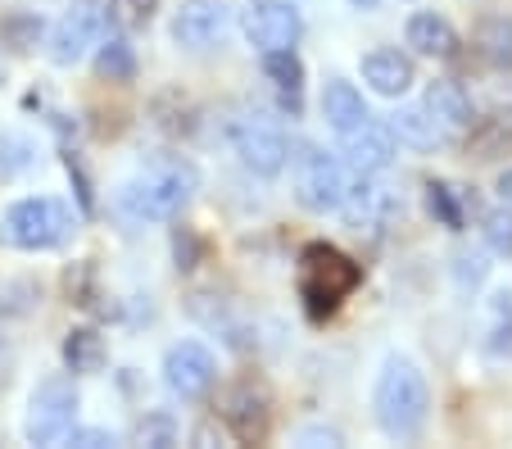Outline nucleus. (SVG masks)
I'll return each mask as SVG.
<instances>
[{
    "mask_svg": "<svg viewBox=\"0 0 512 449\" xmlns=\"http://www.w3.org/2000/svg\"><path fill=\"white\" fill-rule=\"evenodd\" d=\"M377 422L386 436L395 440H413L426 427V413H431V391H426V377L413 368L408 359H390L377 377Z\"/></svg>",
    "mask_w": 512,
    "mask_h": 449,
    "instance_id": "1",
    "label": "nucleus"
},
{
    "mask_svg": "<svg viewBox=\"0 0 512 449\" xmlns=\"http://www.w3.org/2000/svg\"><path fill=\"white\" fill-rule=\"evenodd\" d=\"M358 282H363V268H358L349 254H340L336 245H322V241L304 245V254H300V300H304V309H309V318H318V323L331 318V313L358 291Z\"/></svg>",
    "mask_w": 512,
    "mask_h": 449,
    "instance_id": "2",
    "label": "nucleus"
},
{
    "mask_svg": "<svg viewBox=\"0 0 512 449\" xmlns=\"http://www.w3.org/2000/svg\"><path fill=\"white\" fill-rule=\"evenodd\" d=\"M73 232V209L55 196L19 200L0 214V245L5 250H55Z\"/></svg>",
    "mask_w": 512,
    "mask_h": 449,
    "instance_id": "3",
    "label": "nucleus"
},
{
    "mask_svg": "<svg viewBox=\"0 0 512 449\" xmlns=\"http://www.w3.org/2000/svg\"><path fill=\"white\" fill-rule=\"evenodd\" d=\"M191 191H195V168L173 164V168H159V173H145L136 182H127L123 205L132 218H173L191 200Z\"/></svg>",
    "mask_w": 512,
    "mask_h": 449,
    "instance_id": "4",
    "label": "nucleus"
},
{
    "mask_svg": "<svg viewBox=\"0 0 512 449\" xmlns=\"http://www.w3.org/2000/svg\"><path fill=\"white\" fill-rule=\"evenodd\" d=\"M73 418H78V391L73 381L55 377V381H41L37 391L28 400V422H23V436L32 445H55L73 431Z\"/></svg>",
    "mask_w": 512,
    "mask_h": 449,
    "instance_id": "5",
    "label": "nucleus"
},
{
    "mask_svg": "<svg viewBox=\"0 0 512 449\" xmlns=\"http://www.w3.org/2000/svg\"><path fill=\"white\" fill-rule=\"evenodd\" d=\"M349 191V177L340 168V159H331L327 150H304L295 159V200H300L309 214H331L340 209Z\"/></svg>",
    "mask_w": 512,
    "mask_h": 449,
    "instance_id": "6",
    "label": "nucleus"
},
{
    "mask_svg": "<svg viewBox=\"0 0 512 449\" xmlns=\"http://www.w3.org/2000/svg\"><path fill=\"white\" fill-rule=\"evenodd\" d=\"M100 32H105L100 0H73L64 19L55 23V32H50V59L55 64H78L91 46H100Z\"/></svg>",
    "mask_w": 512,
    "mask_h": 449,
    "instance_id": "7",
    "label": "nucleus"
},
{
    "mask_svg": "<svg viewBox=\"0 0 512 449\" xmlns=\"http://www.w3.org/2000/svg\"><path fill=\"white\" fill-rule=\"evenodd\" d=\"M304 32V19L290 0H254L245 10V37L259 50H295Z\"/></svg>",
    "mask_w": 512,
    "mask_h": 449,
    "instance_id": "8",
    "label": "nucleus"
},
{
    "mask_svg": "<svg viewBox=\"0 0 512 449\" xmlns=\"http://www.w3.org/2000/svg\"><path fill=\"white\" fill-rule=\"evenodd\" d=\"M340 209H345L349 232H381L404 209V200H399V191L390 182H368V173H363V182L345 191Z\"/></svg>",
    "mask_w": 512,
    "mask_h": 449,
    "instance_id": "9",
    "label": "nucleus"
},
{
    "mask_svg": "<svg viewBox=\"0 0 512 449\" xmlns=\"http://www.w3.org/2000/svg\"><path fill=\"white\" fill-rule=\"evenodd\" d=\"M213 377H218V363H213V354L204 350L200 341H182L168 350L164 359V381L168 391L182 395V400H195V395H204L213 386Z\"/></svg>",
    "mask_w": 512,
    "mask_h": 449,
    "instance_id": "10",
    "label": "nucleus"
},
{
    "mask_svg": "<svg viewBox=\"0 0 512 449\" xmlns=\"http://www.w3.org/2000/svg\"><path fill=\"white\" fill-rule=\"evenodd\" d=\"M340 150H345V164L354 168V173H381V168H390V159H395V132H390L386 123H372V118H363L358 127H349V132H340Z\"/></svg>",
    "mask_w": 512,
    "mask_h": 449,
    "instance_id": "11",
    "label": "nucleus"
},
{
    "mask_svg": "<svg viewBox=\"0 0 512 449\" xmlns=\"http://www.w3.org/2000/svg\"><path fill=\"white\" fill-rule=\"evenodd\" d=\"M232 141H236V155H241V164L245 168H254L259 177H277L281 168H286V155H290V146H286V137H281L277 127H268V123H241L232 132Z\"/></svg>",
    "mask_w": 512,
    "mask_h": 449,
    "instance_id": "12",
    "label": "nucleus"
},
{
    "mask_svg": "<svg viewBox=\"0 0 512 449\" xmlns=\"http://www.w3.org/2000/svg\"><path fill=\"white\" fill-rule=\"evenodd\" d=\"M227 28V10L218 0H186L182 10L173 14V41L182 50H204L223 37Z\"/></svg>",
    "mask_w": 512,
    "mask_h": 449,
    "instance_id": "13",
    "label": "nucleus"
},
{
    "mask_svg": "<svg viewBox=\"0 0 512 449\" xmlns=\"http://www.w3.org/2000/svg\"><path fill=\"white\" fill-rule=\"evenodd\" d=\"M422 109L435 118V127L445 132V141L472 127V100H467V91L458 87V82H431Z\"/></svg>",
    "mask_w": 512,
    "mask_h": 449,
    "instance_id": "14",
    "label": "nucleus"
},
{
    "mask_svg": "<svg viewBox=\"0 0 512 449\" xmlns=\"http://www.w3.org/2000/svg\"><path fill=\"white\" fill-rule=\"evenodd\" d=\"M363 82H368L377 96H404L413 87V59L399 55V50H372L363 55Z\"/></svg>",
    "mask_w": 512,
    "mask_h": 449,
    "instance_id": "15",
    "label": "nucleus"
},
{
    "mask_svg": "<svg viewBox=\"0 0 512 449\" xmlns=\"http://www.w3.org/2000/svg\"><path fill=\"white\" fill-rule=\"evenodd\" d=\"M408 46H413L417 55H426V59H449L458 50V32H454V23H449L445 14L422 10V14L408 19Z\"/></svg>",
    "mask_w": 512,
    "mask_h": 449,
    "instance_id": "16",
    "label": "nucleus"
},
{
    "mask_svg": "<svg viewBox=\"0 0 512 449\" xmlns=\"http://www.w3.org/2000/svg\"><path fill=\"white\" fill-rule=\"evenodd\" d=\"M223 418L232 422V431L241 440H259L263 431H268V395L259 391V386H236L232 395H227V409H223Z\"/></svg>",
    "mask_w": 512,
    "mask_h": 449,
    "instance_id": "17",
    "label": "nucleus"
},
{
    "mask_svg": "<svg viewBox=\"0 0 512 449\" xmlns=\"http://www.w3.org/2000/svg\"><path fill=\"white\" fill-rule=\"evenodd\" d=\"M322 118H327L336 132H349V127H358L363 118H368V105H363V96H358L354 82L331 78L327 87H322Z\"/></svg>",
    "mask_w": 512,
    "mask_h": 449,
    "instance_id": "18",
    "label": "nucleus"
},
{
    "mask_svg": "<svg viewBox=\"0 0 512 449\" xmlns=\"http://www.w3.org/2000/svg\"><path fill=\"white\" fill-rule=\"evenodd\" d=\"M109 359L105 350V336L91 332V327H73V332L64 336V363L68 372H78V377H87V372H100Z\"/></svg>",
    "mask_w": 512,
    "mask_h": 449,
    "instance_id": "19",
    "label": "nucleus"
},
{
    "mask_svg": "<svg viewBox=\"0 0 512 449\" xmlns=\"http://www.w3.org/2000/svg\"><path fill=\"white\" fill-rule=\"evenodd\" d=\"M390 132H395V137L404 141V146H413V150H435V146H445V132L435 127V118L426 114L422 105L399 109L395 123H390Z\"/></svg>",
    "mask_w": 512,
    "mask_h": 449,
    "instance_id": "20",
    "label": "nucleus"
},
{
    "mask_svg": "<svg viewBox=\"0 0 512 449\" xmlns=\"http://www.w3.org/2000/svg\"><path fill=\"white\" fill-rule=\"evenodd\" d=\"M485 350L512 354V291H494L485 300Z\"/></svg>",
    "mask_w": 512,
    "mask_h": 449,
    "instance_id": "21",
    "label": "nucleus"
},
{
    "mask_svg": "<svg viewBox=\"0 0 512 449\" xmlns=\"http://www.w3.org/2000/svg\"><path fill=\"white\" fill-rule=\"evenodd\" d=\"M263 73L272 78V87L286 96H300L304 87V64L295 50H263Z\"/></svg>",
    "mask_w": 512,
    "mask_h": 449,
    "instance_id": "22",
    "label": "nucleus"
},
{
    "mask_svg": "<svg viewBox=\"0 0 512 449\" xmlns=\"http://www.w3.org/2000/svg\"><path fill=\"white\" fill-rule=\"evenodd\" d=\"M96 73H100V78H109V82H132V73H136V50L127 46L123 37L100 41V50H96Z\"/></svg>",
    "mask_w": 512,
    "mask_h": 449,
    "instance_id": "23",
    "label": "nucleus"
},
{
    "mask_svg": "<svg viewBox=\"0 0 512 449\" xmlns=\"http://www.w3.org/2000/svg\"><path fill=\"white\" fill-rule=\"evenodd\" d=\"M426 205L445 227H454V232L463 227V200H458V191L449 182H426Z\"/></svg>",
    "mask_w": 512,
    "mask_h": 449,
    "instance_id": "24",
    "label": "nucleus"
},
{
    "mask_svg": "<svg viewBox=\"0 0 512 449\" xmlns=\"http://www.w3.org/2000/svg\"><path fill=\"white\" fill-rule=\"evenodd\" d=\"M105 19H114L118 28H145V23L155 19V0H109L105 5Z\"/></svg>",
    "mask_w": 512,
    "mask_h": 449,
    "instance_id": "25",
    "label": "nucleus"
},
{
    "mask_svg": "<svg viewBox=\"0 0 512 449\" xmlns=\"http://www.w3.org/2000/svg\"><path fill=\"white\" fill-rule=\"evenodd\" d=\"M485 241H490L494 254H508L512 259V205L485 214Z\"/></svg>",
    "mask_w": 512,
    "mask_h": 449,
    "instance_id": "26",
    "label": "nucleus"
},
{
    "mask_svg": "<svg viewBox=\"0 0 512 449\" xmlns=\"http://www.w3.org/2000/svg\"><path fill=\"white\" fill-rule=\"evenodd\" d=\"M32 168V146L23 137H0V173H23Z\"/></svg>",
    "mask_w": 512,
    "mask_h": 449,
    "instance_id": "27",
    "label": "nucleus"
},
{
    "mask_svg": "<svg viewBox=\"0 0 512 449\" xmlns=\"http://www.w3.org/2000/svg\"><path fill=\"white\" fill-rule=\"evenodd\" d=\"M481 41H485V50H490L494 64H512V23L508 19L490 23V28L481 32Z\"/></svg>",
    "mask_w": 512,
    "mask_h": 449,
    "instance_id": "28",
    "label": "nucleus"
},
{
    "mask_svg": "<svg viewBox=\"0 0 512 449\" xmlns=\"http://www.w3.org/2000/svg\"><path fill=\"white\" fill-rule=\"evenodd\" d=\"M0 32H5V37H14V50H28V46H37L41 23H37V19H10Z\"/></svg>",
    "mask_w": 512,
    "mask_h": 449,
    "instance_id": "29",
    "label": "nucleus"
},
{
    "mask_svg": "<svg viewBox=\"0 0 512 449\" xmlns=\"http://www.w3.org/2000/svg\"><path fill=\"white\" fill-rule=\"evenodd\" d=\"M136 440H145V445H168V440H173V422H168V418L141 422V431H136Z\"/></svg>",
    "mask_w": 512,
    "mask_h": 449,
    "instance_id": "30",
    "label": "nucleus"
},
{
    "mask_svg": "<svg viewBox=\"0 0 512 449\" xmlns=\"http://www.w3.org/2000/svg\"><path fill=\"white\" fill-rule=\"evenodd\" d=\"M68 445H91V449H96V445H114V431H68Z\"/></svg>",
    "mask_w": 512,
    "mask_h": 449,
    "instance_id": "31",
    "label": "nucleus"
},
{
    "mask_svg": "<svg viewBox=\"0 0 512 449\" xmlns=\"http://www.w3.org/2000/svg\"><path fill=\"white\" fill-rule=\"evenodd\" d=\"M494 191H499V200H503V205H512V168H508V173H499V182H494Z\"/></svg>",
    "mask_w": 512,
    "mask_h": 449,
    "instance_id": "32",
    "label": "nucleus"
},
{
    "mask_svg": "<svg viewBox=\"0 0 512 449\" xmlns=\"http://www.w3.org/2000/svg\"><path fill=\"white\" fill-rule=\"evenodd\" d=\"M349 5H354V10H372V5H377V0H349Z\"/></svg>",
    "mask_w": 512,
    "mask_h": 449,
    "instance_id": "33",
    "label": "nucleus"
}]
</instances>
